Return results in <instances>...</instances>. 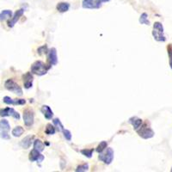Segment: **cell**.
I'll list each match as a JSON object with an SVG mask.
<instances>
[{
    "label": "cell",
    "mask_w": 172,
    "mask_h": 172,
    "mask_svg": "<svg viewBox=\"0 0 172 172\" xmlns=\"http://www.w3.org/2000/svg\"><path fill=\"white\" fill-rule=\"evenodd\" d=\"M50 66H48L47 65H45V63H43L42 61H35L31 66V72H33L38 76H43L47 74Z\"/></svg>",
    "instance_id": "1"
},
{
    "label": "cell",
    "mask_w": 172,
    "mask_h": 172,
    "mask_svg": "<svg viewBox=\"0 0 172 172\" xmlns=\"http://www.w3.org/2000/svg\"><path fill=\"white\" fill-rule=\"evenodd\" d=\"M23 12L24 10L23 9H21V10H16V12H15L14 16L10 18V21L8 23V25H9V27L10 28H13L15 26V24L17 23V21L20 19V17L23 15Z\"/></svg>",
    "instance_id": "12"
},
{
    "label": "cell",
    "mask_w": 172,
    "mask_h": 172,
    "mask_svg": "<svg viewBox=\"0 0 172 172\" xmlns=\"http://www.w3.org/2000/svg\"><path fill=\"white\" fill-rule=\"evenodd\" d=\"M34 115L33 110L31 109H26L23 113V121L24 124L26 127H31L34 123Z\"/></svg>",
    "instance_id": "8"
},
{
    "label": "cell",
    "mask_w": 172,
    "mask_h": 172,
    "mask_svg": "<svg viewBox=\"0 0 172 172\" xmlns=\"http://www.w3.org/2000/svg\"><path fill=\"white\" fill-rule=\"evenodd\" d=\"M0 137L4 139H10V135L8 134V132H0Z\"/></svg>",
    "instance_id": "30"
},
{
    "label": "cell",
    "mask_w": 172,
    "mask_h": 172,
    "mask_svg": "<svg viewBox=\"0 0 172 172\" xmlns=\"http://www.w3.org/2000/svg\"><path fill=\"white\" fill-rule=\"evenodd\" d=\"M45 133L48 134V135L54 134V133H55V127H54V126H53L52 124H50V123L47 125V127H46V130H45Z\"/></svg>",
    "instance_id": "23"
},
{
    "label": "cell",
    "mask_w": 172,
    "mask_h": 172,
    "mask_svg": "<svg viewBox=\"0 0 172 172\" xmlns=\"http://www.w3.org/2000/svg\"><path fill=\"white\" fill-rule=\"evenodd\" d=\"M137 133L139 134V136L143 139H151L154 136V132L152 131V129H151L150 127H147L145 125L144 127H140L138 130H137Z\"/></svg>",
    "instance_id": "6"
},
{
    "label": "cell",
    "mask_w": 172,
    "mask_h": 172,
    "mask_svg": "<svg viewBox=\"0 0 172 172\" xmlns=\"http://www.w3.org/2000/svg\"><path fill=\"white\" fill-rule=\"evenodd\" d=\"M10 130V125L7 120H0V132H9Z\"/></svg>",
    "instance_id": "18"
},
{
    "label": "cell",
    "mask_w": 172,
    "mask_h": 172,
    "mask_svg": "<svg viewBox=\"0 0 172 172\" xmlns=\"http://www.w3.org/2000/svg\"><path fill=\"white\" fill-rule=\"evenodd\" d=\"M29 161H31V162H42L43 159H44V156L41 154V152L37 151V150H35V149H33L30 153H29Z\"/></svg>",
    "instance_id": "9"
},
{
    "label": "cell",
    "mask_w": 172,
    "mask_h": 172,
    "mask_svg": "<svg viewBox=\"0 0 172 172\" xmlns=\"http://www.w3.org/2000/svg\"><path fill=\"white\" fill-rule=\"evenodd\" d=\"M109 0H84L83 8L84 9H99L102 7L103 2H109Z\"/></svg>",
    "instance_id": "4"
},
{
    "label": "cell",
    "mask_w": 172,
    "mask_h": 172,
    "mask_svg": "<svg viewBox=\"0 0 172 172\" xmlns=\"http://www.w3.org/2000/svg\"><path fill=\"white\" fill-rule=\"evenodd\" d=\"M129 122L133 125L134 130L137 131V130L141 127V125H142V122H143V121H142V120L139 119L138 117H132V118L129 119Z\"/></svg>",
    "instance_id": "16"
},
{
    "label": "cell",
    "mask_w": 172,
    "mask_h": 172,
    "mask_svg": "<svg viewBox=\"0 0 172 172\" xmlns=\"http://www.w3.org/2000/svg\"><path fill=\"white\" fill-rule=\"evenodd\" d=\"M152 35L154 39L158 41H166V38L163 34V27L162 23L157 22L153 24Z\"/></svg>",
    "instance_id": "2"
},
{
    "label": "cell",
    "mask_w": 172,
    "mask_h": 172,
    "mask_svg": "<svg viewBox=\"0 0 172 172\" xmlns=\"http://www.w3.org/2000/svg\"><path fill=\"white\" fill-rule=\"evenodd\" d=\"M107 146H108V143H107L106 141H102V142L98 145V146L96 147V152L98 153L102 152L105 149H107Z\"/></svg>",
    "instance_id": "22"
},
{
    "label": "cell",
    "mask_w": 172,
    "mask_h": 172,
    "mask_svg": "<svg viewBox=\"0 0 172 172\" xmlns=\"http://www.w3.org/2000/svg\"><path fill=\"white\" fill-rule=\"evenodd\" d=\"M23 79L24 87L26 89H29L30 87H32L34 77L33 75L31 74V72H28V73L24 74L23 76Z\"/></svg>",
    "instance_id": "13"
},
{
    "label": "cell",
    "mask_w": 172,
    "mask_h": 172,
    "mask_svg": "<svg viewBox=\"0 0 172 172\" xmlns=\"http://www.w3.org/2000/svg\"><path fill=\"white\" fill-rule=\"evenodd\" d=\"M170 171H171V172H172V168H171V170H170Z\"/></svg>",
    "instance_id": "32"
},
{
    "label": "cell",
    "mask_w": 172,
    "mask_h": 172,
    "mask_svg": "<svg viewBox=\"0 0 172 172\" xmlns=\"http://www.w3.org/2000/svg\"><path fill=\"white\" fill-rule=\"evenodd\" d=\"M57 10L61 12V13H64V12H66L69 10L70 9V5L68 3H66V2H61V3H59L57 5Z\"/></svg>",
    "instance_id": "19"
},
{
    "label": "cell",
    "mask_w": 172,
    "mask_h": 172,
    "mask_svg": "<svg viewBox=\"0 0 172 172\" xmlns=\"http://www.w3.org/2000/svg\"><path fill=\"white\" fill-rule=\"evenodd\" d=\"M53 124L57 127L58 131H59V132H63V130L65 129L64 128V127H63L62 123H61V121H60V120L58 119V118L53 120Z\"/></svg>",
    "instance_id": "25"
},
{
    "label": "cell",
    "mask_w": 172,
    "mask_h": 172,
    "mask_svg": "<svg viewBox=\"0 0 172 172\" xmlns=\"http://www.w3.org/2000/svg\"><path fill=\"white\" fill-rule=\"evenodd\" d=\"M63 133H64V136L66 139H67L68 141H70L72 139V134L69 130H66V129H64L63 130Z\"/></svg>",
    "instance_id": "28"
},
{
    "label": "cell",
    "mask_w": 172,
    "mask_h": 172,
    "mask_svg": "<svg viewBox=\"0 0 172 172\" xmlns=\"http://www.w3.org/2000/svg\"><path fill=\"white\" fill-rule=\"evenodd\" d=\"M99 159L101 161L106 163V164H110L113 159H114V151L112 148H107L105 152H101L99 155Z\"/></svg>",
    "instance_id": "5"
},
{
    "label": "cell",
    "mask_w": 172,
    "mask_h": 172,
    "mask_svg": "<svg viewBox=\"0 0 172 172\" xmlns=\"http://www.w3.org/2000/svg\"><path fill=\"white\" fill-rule=\"evenodd\" d=\"M147 14L146 13H143L140 16L139 18V23L141 24H145V25H150V22H149L148 18H147Z\"/></svg>",
    "instance_id": "24"
},
{
    "label": "cell",
    "mask_w": 172,
    "mask_h": 172,
    "mask_svg": "<svg viewBox=\"0 0 172 172\" xmlns=\"http://www.w3.org/2000/svg\"><path fill=\"white\" fill-rule=\"evenodd\" d=\"M0 116H12L15 119L20 120V115L18 112H16L12 108H6V109H0Z\"/></svg>",
    "instance_id": "7"
},
{
    "label": "cell",
    "mask_w": 172,
    "mask_h": 172,
    "mask_svg": "<svg viewBox=\"0 0 172 172\" xmlns=\"http://www.w3.org/2000/svg\"><path fill=\"white\" fill-rule=\"evenodd\" d=\"M3 101L6 104H11V105H23L26 103V101L24 99H12L10 96H5Z\"/></svg>",
    "instance_id": "11"
},
{
    "label": "cell",
    "mask_w": 172,
    "mask_h": 172,
    "mask_svg": "<svg viewBox=\"0 0 172 172\" xmlns=\"http://www.w3.org/2000/svg\"><path fill=\"white\" fill-rule=\"evenodd\" d=\"M48 51V48L47 46H42L41 48H40L38 49V53L39 54H42V53H46Z\"/></svg>",
    "instance_id": "31"
},
{
    "label": "cell",
    "mask_w": 172,
    "mask_h": 172,
    "mask_svg": "<svg viewBox=\"0 0 172 172\" xmlns=\"http://www.w3.org/2000/svg\"><path fill=\"white\" fill-rule=\"evenodd\" d=\"M168 54H169V58H170V65L172 68V46L169 45L168 46Z\"/></svg>",
    "instance_id": "29"
},
{
    "label": "cell",
    "mask_w": 172,
    "mask_h": 172,
    "mask_svg": "<svg viewBox=\"0 0 172 172\" xmlns=\"http://www.w3.org/2000/svg\"><path fill=\"white\" fill-rule=\"evenodd\" d=\"M81 153L85 156L87 158H91L92 157V153H93V149L88 150V149H84V150H81Z\"/></svg>",
    "instance_id": "27"
},
{
    "label": "cell",
    "mask_w": 172,
    "mask_h": 172,
    "mask_svg": "<svg viewBox=\"0 0 172 172\" xmlns=\"http://www.w3.org/2000/svg\"><path fill=\"white\" fill-rule=\"evenodd\" d=\"M5 86L8 91H12V92H14L15 94H17V95L20 96H23V90L21 89L19 84H17L15 81H13L12 79H8V80H6Z\"/></svg>",
    "instance_id": "3"
},
{
    "label": "cell",
    "mask_w": 172,
    "mask_h": 172,
    "mask_svg": "<svg viewBox=\"0 0 172 172\" xmlns=\"http://www.w3.org/2000/svg\"><path fill=\"white\" fill-rule=\"evenodd\" d=\"M41 111L42 112V114L44 115L46 119H52V117H53V112L49 106L43 105L42 107H41Z\"/></svg>",
    "instance_id": "14"
},
{
    "label": "cell",
    "mask_w": 172,
    "mask_h": 172,
    "mask_svg": "<svg viewBox=\"0 0 172 172\" xmlns=\"http://www.w3.org/2000/svg\"><path fill=\"white\" fill-rule=\"evenodd\" d=\"M23 128L21 126H18V127H16L12 130V135H13L14 137H20L22 134H23Z\"/></svg>",
    "instance_id": "21"
},
{
    "label": "cell",
    "mask_w": 172,
    "mask_h": 172,
    "mask_svg": "<svg viewBox=\"0 0 172 172\" xmlns=\"http://www.w3.org/2000/svg\"><path fill=\"white\" fill-rule=\"evenodd\" d=\"M34 139V136L32 135H29V136H26L22 141H21V146L24 149H28L30 147L31 144H32V140Z\"/></svg>",
    "instance_id": "15"
},
{
    "label": "cell",
    "mask_w": 172,
    "mask_h": 172,
    "mask_svg": "<svg viewBox=\"0 0 172 172\" xmlns=\"http://www.w3.org/2000/svg\"><path fill=\"white\" fill-rule=\"evenodd\" d=\"M13 16V13L12 11L10 10H3L1 13H0V21L3 22V21H5V20L10 19Z\"/></svg>",
    "instance_id": "17"
},
{
    "label": "cell",
    "mask_w": 172,
    "mask_h": 172,
    "mask_svg": "<svg viewBox=\"0 0 172 172\" xmlns=\"http://www.w3.org/2000/svg\"><path fill=\"white\" fill-rule=\"evenodd\" d=\"M89 170V164L88 163H83L81 165H78L76 169L77 172H84L87 171Z\"/></svg>",
    "instance_id": "26"
},
{
    "label": "cell",
    "mask_w": 172,
    "mask_h": 172,
    "mask_svg": "<svg viewBox=\"0 0 172 172\" xmlns=\"http://www.w3.org/2000/svg\"><path fill=\"white\" fill-rule=\"evenodd\" d=\"M48 62L50 66H56L58 64V56H57V51L56 48H51L48 52Z\"/></svg>",
    "instance_id": "10"
},
{
    "label": "cell",
    "mask_w": 172,
    "mask_h": 172,
    "mask_svg": "<svg viewBox=\"0 0 172 172\" xmlns=\"http://www.w3.org/2000/svg\"><path fill=\"white\" fill-rule=\"evenodd\" d=\"M44 148H45L44 144L40 139H35L34 141V149H35V150L39 151L40 152H41L43 150H44Z\"/></svg>",
    "instance_id": "20"
}]
</instances>
